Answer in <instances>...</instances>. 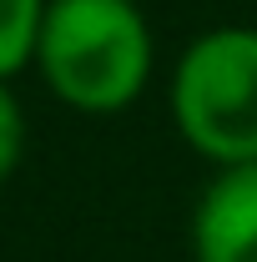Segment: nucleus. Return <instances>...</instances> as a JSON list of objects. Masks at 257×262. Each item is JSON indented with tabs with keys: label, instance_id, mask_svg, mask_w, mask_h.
<instances>
[{
	"label": "nucleus",
	"instance_id": "4",
	"mask_svg": "<svg viewBox=\"0 0 257 262\" xmlns=\"http://www.w3.org/2000/svg\"><path fill=\"white\" fill-rule=\"evenodd\" d=\"M51 0H0V81L26 71L40 51V26H46Z\"/></svg>",
	"mask_w": 257,
	"mask_h": 262
},
{
	"label": "nucleus",
	"instance_id": "3",
	"mask_svg": "<svg viewBox=\"0 0 257 262\" xmlns=\"http://www.w3.org/2000/svg\"><path fill=\"white\" fill-rule=\"evenodd\" d=\"M197 262H257V162L222 166L192 212Z\"/></svg>",
	"mask_w": 257,
	"mask_h": 262
},
{
	"label": "nucleus",
	"instance_id": "2",
	"mask_svg": "<svg viewBox=\"0 0 257 262\" xmlns=\"http://www.w3.org/2000/svg\"><path fill=\"white\" fill-rule=\"evenodd\" d=\"M172 121L217 166L257 162V31L217 26L197 35L172 71Z\"/></svg>",
	"mask_w": 257,
	"mask_h": 262
},
{
	"label": "nucleus",
	"instance_id": "5",
	"mask_svg": "<svg viewBox=\"0 0 257 262\" xmlns=\"http://www.w3.org/2000/svg\"><path fill=\"white\" fill-rule=\"evenodd\" d=\"M26 157V111L10 91V81H0V182L20 166Z\"/></svg>",
	"mask_w": 257,
	"mask_h": 262
},
{
	"label": "nucleus",
	"instance_id": "1",
	"mask_svg": "<svg viewBox=\"0 0 257 262\" xmlns=\"http://www.w3.org/2000/svg\"><path fill=\"white\" fill-rule=\"evenodd\" d=\"M157 40L136 0H51L35 66L46 86L86 116L126 111L146 91Z\"/></svg>",
	"mask_w": 257,
	"mask_h": 262
}]
</instances>
